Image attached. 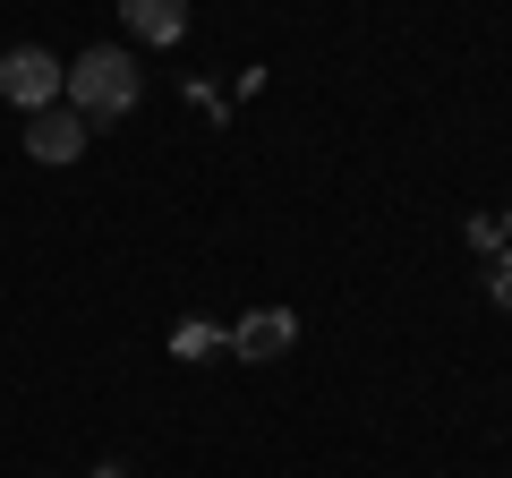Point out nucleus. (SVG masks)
Wrapping results in <instances>:
<instances>
[{
  "instance_id": "f257e3e1",
  "label": "nucleus",
  "mask_w": 512,
  "mask_h": 478,
  "mask_svg": "<svg viewBox=\"0 0 512 478\" xmlns=\"http://www.w3.org/2000/svg\"><path fill=\"white\" fill-rule=\"evenodd\" d=\"M60 94H69L77 120H128V111H137V94H146V69H137L120 43H94L86 60H69Z\"/></svg>"
},
{
  "instance_id": "f03ea898",
  "label": "nucleus",
  "mask_w": 512,
  "mask_h": 478,
  "mask_svg": "<svg viewBox=\"0 0 512 478\" xmlns=\"http://www.w3.org/2000/svg\"><path fill=\"white\" fill-rule=\"evenodd\" d=\"M60 77H69V69H60V60L43 52V43H18V52L0 60V94H9L18 111H43V103H60Z\"/></svg>"
},
{
  "instance_id": "7ed1b4c3",
  "label": "nucleus",
  "mask_w": 512,
  "mask_h": 478,
  "mask_svg": "<svg viewBox=\"0 0 512 478\" xmlns=\"http://www.w3.org/2000/svg\"><path fill=\"white\" fill-rule=\"evenodd\" d=\"M26 154H35V163H77V154H86V120L60 111V103H43L35 129H26Z\"/></svg>"
},
{
  "instance_id": "20e7f679",
  "label": "nucleus",
  "mask_w": 512,
  "mask_h": 478,
  "mask_svg": "<svg viewBox=\"0 0 512 478\" xmlns=\"http://www.w3.org/2000/svg\"><path fill=\"white\" fill-rule=\"evenodd\" d=\"M291 342H299V316H291V308H256V316H239V325H231V350H239V359H282Z\"/></svg>"
},
{
  "instance_id": "39448f33",
  "label": "nucleus",
  "mask_w": 512,
  "mask_h": 478,
  "mask_svg": "<svg viewBox=\"0 0 512 478\" xmlns=\"http://www.w3.org/2000/svg\"><path fill=\"white\" fill-rule=\"evenodd\" d=\"M120 18L137 43H180L188 35V0H120Z\"/></svg>"
},
{
  "instance_id": "423d86ee",
  "label": "nucleus",
  "mask_w": 512,
  "mask_h": 478,
  "mask_svg": "<svg viewBox=\"0 0 512 478\" xmlns=\"http://www.w3.org/2000/svg\"><path fill=\"white\" fill-rule=\"evenodd\" d=\"M214 342H222V333L205 325V316H180V333H171V350H180V359H205Z\"/></svg>"
},
{
  "instance_id": "0eeeda50",
  "label": "nucleus",
  "mask_w": 512,
  "mask_h": 478,
  "mask_svg": "<svg viewBox=\"0 0 512 478\" xmlns=\"http://www.w3.org/2000/svg\"><path fill=\"white\" fill-rule=\"evenodd\" d=\"M495 308H512V257L495 265Z\"/></svg>"
},
{
  "instance_id": "6e6552de",
  "label": "nucleus",
  "mask_w": 512,
  "mask_h": 478,
  "mask_svg": "<svg viewBox=\"0 0 512 478\" xmlns=\"http://www.w3.org/2000/svg\"><path fill=\"white\" fill-rule=\"evenodd\" d=\"M504 231H512V205H504Z\"/></svg>"
}]
</instances>
